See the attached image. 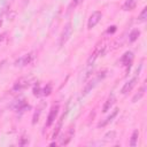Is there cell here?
Segmentation results:
<instances>
[{
  "label": "cell",
  "instance_id": "1",
  "mask_svg": "<svg viewBox=\"0 0 147 147\" xmlns=\"http://www.w3.org/2000/svg\"><path fill=\"white\" fill-rule=\"evenodd\" d=\"M33 80V76H24V77H21L20 79H17L13 86V90L16 91V92H20V91H23L25 90L26 87L30 86V84L32 83Z\"/></svg>",
  "mask_w": 147,
  "mask_h": 147
},
{
  "label": "cell",
  "instance_id": "2",
  "mask_svg": "<svg viewBox=\"0 0 147 147\" xmlns=\"http://www.w3.org/2000/svg\"><path fill=\"white\" fill-rule=\"evenodd\" d=\"M71 33H72V24H71V22H68L64 25V28L61 32V36H60V46L61 47L64 46V44L69 40V38L71 37Z\"/></svg>",
  "mask_w": 147,
  "mask_h": 147
},
{
  "label": "cell",
  "instance_id": "3",
  "mask_svg": "<svg viewBox=\"0 0 147 147\" xmlns=\"http://www.w3.org/2000/svg\"><path fill=\"white\" fill-rule=\"evenodd\" d=\"M105 72H106V71L101 72L102 75H98V77H95L94 79H91V80L85 85V87H84V90H83V92H82V95H86V94H88V93L94 88V86L96 85V83H98L100 79H102V78L105 77Z\"/></svg>",
  "mask_w": 147,
  "mask_h": 147
},
{
  "label": "cell",
  "instance_id": "4",
  "mask_svg": "<svg viewBox=\"0 0 147 147\" xmlns=\"http://www.w3.org/2000/svg\"><path fill=\"white\" fill-rule=\"evenodd\" d=\"M59 105H54L51 110H49V114H48V117H47V121H46V124H45V129L46 127H49L54 122H55V118L57 116V113H59Z\"/></svg>",
  "mask_w": 147,
  "mask_h": 147
},
{
  "label": "cell",
  "instance_id": "5",
  "mask_svg": "<svg viewBox=\"0 0 147 147\" xmlns=\"http://www.w3.org/2000/svg\"><path fill=\"white\" fill-rule=\"evenodd\" d=\"M102 18V14H101V11H93L92 13V15L90 16V18H88V22H87V28L88 29H93L99 22H100V20Z\"/></svg>",
  "mask_w": 147,
  "mask_h": 147
},
{
  "label": "cell",
  "instance_id": "6",
  "mask_svg": "<svg viewBox=\"0 0 147 147\" xmlns=\"http://www.w3.org/2000/svg\"><path fill=\"white\" fill-rule=\"evenodd\" d=\"M105 53V47H101V46H96L95 47V49H94V52L91 54V56L88 57V60H87V65H92L94 62H95V60L101 55L102 56V54Z\"/></svg>",
  "mask_w": 147,
  "mask_h": 147
},
{
  "label": "cell",
  "instance_id": "7",
  "mask_svg": "<svg viewBox=\"0 0 147 147\" xmlns=\"http://www.w3.org/2000/svg\"><path fill=\"white\" fill-rule=\"evenodd\" d=\"M33 57H34L33 53H29V54H25V55L21 56L18 60H16V62H15V65H20V67H23V65H28V64H30V63L32 62Z\"/></svg>",
  "mask_w": 147,
  "mask_h": 147
},
{
  "label": "cell",
  "instance_id": "8",
  "mask_svg": "<svg viewBox=\"0 0 147 147\" xmlns=\"http://www.w3.org/2000/svg\"><path fill=\"white\" fill-rule=\"evenodd\" d=\"M138 79H139L138 76H134L133 78H131L127 83L124 84V86H123L122 90H121V93H122V94H126V93H129L130 91H132V88H133V87L136 86V84L138 83Z\"/></svg>",
  "mask_w": 147,
  "mask_h": 147
},
{
  "label": "cell",
  "instance_id": "9",
  "mask_svg": "<svg viewBox=\"0 0 147 147\" xmlns=\"http://www.w3.org/2000/svg\"><path fill=\"white\" fill-rule=\"evenodd\" d=\"M132 61H133V53H132V52H130V51H129V52H125V53H124V55H123V56H122V59H121L122 64H123V65H125V67H127V69H130Z\"/></svg>",
  "mask_w": 147,
  "mask_h": 147
},
{
  "label": "cell",
  "instance_id": "10",
  "mask_svg": "<svg viewBox=\"0 0 147 147\" xmlns=\"http://www.w3.org/2000/svg\"><path fill=\"white\" fill-rule=\"evenodd\" d=\"M115 101H116V96H115V94L111 93V94L107 98V100H106V102H105V105H103V107H102V111H103V113L109 111L110 108L113 107V105L115 103Z\"/></svg>",
  "mask_w": 147,
  "mask_h": 147
},
{
  "label": "cell",
  "instance_id": "11",
  "mask_svg": "<svg viewBox=\"0 0 147 147\" xmlns=\"http://www.w3.org/2000/svg\"><path fill=\"white\" fill-rule=\"evenodd\" d=\"M45 107H46V102H45V101H41V102L39 103V106L37 107L34 114H33V117H32V124H36V123L39 121V117H40V115H41V113H42V109H44Z\"/></svg>",
  "mask_w": 147,
  "mask_h": 147
},
{
  "label": "cell",
  "instance_id": "12",
  "mask_svg": "<svg viewBox=\"0 0 147 147\" xmlns=\"http://www.w3.org/2000/svg\"><path fill=\"white\" fill-rule=\"evenodd\" d=\"M74 134H75V125H71L69 129H68V132H67V136H65V139L61 140L60 145H67L69 144V141L74 138Z\"/></svg>",
  "mask_w": 147,
  "mask_h": 147
},
{
  "label": "cell",
  "instance_id": "13",
  "mask_svg": "<svg viewBox=\"0 0 147 147\" xmlns=\"http://www.w3.org/2000/svg\"><path fill=\"white\" fill-rule=\"evenodd\" d=\"M118 111H119V109H118V108H115V109L113 110V113H111V114H110V115H109V116H108L103 122H100V123H99V126H106L108 123H110V122H111V121L117 116Z\"/></svg>",
  "mask_w": 147,
  "mask_h": 147
},
{
  "label": "cell",
  "instance_id": "14",
  "mask_svg": "<svg viewBox=\"0 0 147 147\" xmlns=\"http://www.w3.org/2000/svg\"><path fill=\"white\" fill-rule=\"evenodd\" d=\"M67 113H68V111H65V114H67ZM65 114H63V115L61 116V118L59 119V122H57V124H56V127H55V130H54V132H53V136H52V138H53V139L57 138V136H59V133H60V131H61L62 123H63V119H64Z\"/></svg>",
  "mask_w": 147,
  "mask_h": 147
},
{
  "label": "cell",
  "instance_id": "15",
  "mask_svg": "<svg viewBox=\"0 0 147 147\" xmlns=\"http://www.w3.org/2000/svg\"><path fill=\"white\" fill-rule=\"evenodd\" d=\"M145 92H146V85L144 84V85L138 90V92L134 94V96L132 98V102H137V101H139V100L145 95Z\"/></svg>",
  "mask_w": 147,
  "mask_h": 147
},
{
  "label": "cell",
  "instance_id": "16",
  "mask_svg": "<svg viewBox=\"0 0 147 147\" xmlns=\"http://www.w3.org/2000/svg\"><path fill=\"white\" fill-rule=\"evenodd\" d=\"M136 6H137V0H125V2L123 5V9L124 10H132V9H134Z\"/></svg>",
  "mask_w": 147,
  "mask_h": 147
},
{
  "label": "cell",
  "instance_id": "17",
  "mask_svg": "<svg viewBox=\"0 0 147 147\" xmlns=\"http://www.w3.org/2000/svg\"><path fill=\"white\" fill-rule=\"evenodd\" d=\"M116 138V132L115 131H108L105 136H103V141L105 142H110Z\"/></svg>",
  "mask_w": 147,
  "mask_h": 147
},
{
  "label": "cell",
  "instance_id": "18",
  "mask_svg": "<svg viewBox=\"0 0 147 147\" xmlns=\"http://www.w3.org/2000/svg\"><path fill=\"white\" fill-rule=\"evenodd\" d=\"M139 34H140V31H139L138 29H134V30H133V31H131V33L129 34V41H130V42L136 41V40L138 39Z\"/></svg>",
  "mask_w": 147,
  "mask_h": 147
},
{
  "label": "cell",
  "instance_id": "19",
  "mask_svg": "<svg viewBox=\"0 0 147 147\" xmlns=\"http://www.w3.org/2000/svg\"><path fill=\"white\" fill-rule=\"evenodd\" d=\"M138 137H139V131L138 130H134L132 136H131V139H130V146L134 147L137 145V141H138Z\"/></svg>",
  "mask_w": 147,
  "mask_h": 147
},
{
  "label": "cell",
  "instance_id": "20",
  "mask_svg": "<svg viewBox=\"0 0 147 147\" xmlns=\"http://www.w3.org/2000/svg\"><path fill=\"white\" fill-rule=\"evenodd\" d=\"M146 18H147V8L145 7V8L142 9V11L140 13V15L138 16V21H139V22H145Z\"/></svg>",
  "mask_w": 147,
  "mask_h": 147
},
{
  "label": "cell",
  "instance_id": "21",
  "mask_svg": "<svg viewBox=\"0 0 147 147\" xmlns=\"http://www.w3.org/2000/svg\"><path fill=\"white\" fill-rule=\"evenodd\" d=\"M33 95H36V96H40V95H42V88L40 87L39 84H37V85L33 87Z\"/></svg>",
  "mask_w": 147,
  "mask_h": 147
},
{
  "label": "cell",
  "instance_id": "22",
  "mask_svg": "<svg viewBox=\"0 0 147 147\" xmlns=\"http://www.w3.org/2000/svg\"><path fill=\"white\" fill-rule=\"evenodd\" d=\"M52 92V85L51 84H47L44 88H42V95H49Z\"/></svg>",
  "mask_w": 147,
  "mask_h": 147
},
{
  "label": "cell",
  "instance_id": "23",
  "mask_svg": "<svg viewBox=\"0 0 147 147\" xmlns=\"http://www.w3.org/2000/svg\"><path fill=\"white\" fill-rule=\"evenodd\" d=\"M82 1H83V0H74V1L71 2V5H70V8H72V7L75 8V7H76V6H78Z\"/></svg>",
  "mask_w": 147,
  "mask_h": 147
},
{
  "label": "cell",
  "instance_id": "24",
  "mask_svg": "<svg viewBox=\"0 0 147 147\" xmlns=\"http://www.w3.org/2000/svg\"><path fill=\"white\" fill-rule=\"evenodd\" d=\"M115 31H116V26H115V25H111V26H109V29L107 30V32H108V33H114Z\"/></svg>",
  "mask_w": 147,
  "mask_h": 147
},
{
  "label": "cell",
  "instance_id": "25",
  "mask_svg": "<svg viewBox=\"0 0 147 147\" xmlns=\"http://www.w3.org/2000/svg\"><path fill=\"white\" fill-rule=\"evenodd\" d=\"M28 142H29V140H28V138H26V139H24V138H22V141L20 142V145H22V146H23V145H25V144H28Z\"/></svg>",
  "mask_w": 147,
  "mask_h": 147
},
{
  "label": "cell",
  "instance_id": "26",
  "mask_svg": "<svg viewBox=\"0 0 147 147\" xmlns=\"http://www.w3.org/2000/svg\"><path fill=\"white\" fill-rule=\"evenodd\" d=\"M5 36H6V33H1V34H0V42L5 39Z\"/></svg>",
  "mask_w": 147,
  "mask_h": 147
},
{
  "label": "cell",
  "instance_id": "27",
  "mask_svg": "<svg viewBox=\"0 0 147 147\" xmlns=\"http://www.w3.org/2000/svg\"><path fill=\"white\" fill-rule=\"evenodd\" d=\"M1 25H2V21L0 20V26H1Z\"/></svg>",
  "mask_w": 147,
  "mask_h": 147
}]
</instances>
